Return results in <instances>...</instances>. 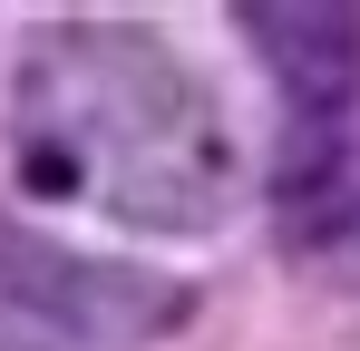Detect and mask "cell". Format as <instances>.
I'll return each instance as SVG.
<instances>
[{
  "instance_id": "2",
  "label": "cell",
  "mask_w": 360,
  "mask_h": 351,
  "mask_svg": "<svg viewBox=\"0 0 360 351\" xmlns=\"http://www.w3.org/2000/svg\"><path fill=\"white\" fill-rule=\"evenodd\" d=\"M176 312H185L176 292L127 264L0 225V351H127L146 332H166Z\"/></svg>"
},
{
  "instance_id": "1",
  "label": "cell",
  "mask_w": 360,
  "mask_h": 351,
  "mask_svg": "<svg viewBox=\"0 0 360 351\" xmlns=\"http://www.w3.org/2000/svg\"><path fill=\"white\" fill-rule=\"evenodd\" d=\"M10 166L30 195L127 234H214L243 195L224 108L156 30L49 20L10 68Z\"/></svg>"
},
{
  "instance_id": "3",
  "label": "cell",
  "mask_w": 360,
  "mask_h": 351,
  "mask_svg": "<svg viewBox=\"0 0 360 351\" xmlns=\"http://www.w3.org/2000/svg\"><path fill=\"white\" fill-rule=\"evenodd\" d=\"M253 58L273 68L292 127H341L360 108V10L341 0H243L234 10Z\"/></svg>"
}]
</instances>
